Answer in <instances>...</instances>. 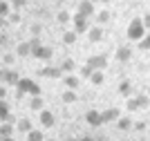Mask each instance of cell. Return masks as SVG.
<instances>
[{
	"label": "cell",
	"mask_w": 150,
	"mask_h": 141,
	"mask_svg": "<svg viewBox=\"0 0 150 141\" xmlns=\"http://www.w3.org/2000/svg\"><path fill=\"white\" fill-rule=\"evenodd\" d=\"M16 87H18L20 94L27 92V94H31V96H43V90H40V85H38L34 79H20Z\"/></svg>",
	"instance_id": "6da1fadb"
},
{
	"label": "cell",
	"mask_w": 150,
	"mask_h": 141,
	"mask_svg": "<svg viewBox=\"0 0 150 141\" xmlns=\"http://www.w3.org/2000/svg\"><path fill=\"white\" fill-rule=\"evenodd\" d=\"M144 36H146L144 20H141V18H134L130 25H128V38H130V40H134V43H139Z\"/></svg>",
	"instance_id": "7a4b0ae2"
},
{
	"label": "cell",
	"mask_w": 150,
	"mask_h": 141,
	"mask_svg": "<svg viewBox=\"0 0 150 141\" xmlns=\"http://www.w3.org/2000/svg\"><path fill=\"white\" fill-rule=\"evenodd\" d=\"M52 54H54V49H52L50 45H38V47H34V52H31V56L38 58V61H50Z\"/></svg>",
	"instance_id": "3957f363"
},
{
	"label": "cell",
	"mask_w": 150,
	"mask_h": 141,
	"mask_svg": "<svg viewBox=\"0 0 150 141\" xmlns=\"http://www.w3.org/2000/svg\"><path fill=\"white\" fill-rule=\"evenodd\" d=\"M88 65L103 72V69L108 67V56L105 54H94V56H90V58H88Z\"/></svg>",
	"instance_id": "277c9868"
},
{
	"label": "cell",
	"mask_w": 150,
	"mask_h": 141,
	"mask_svg": "<svg viewBox=\"0 0 150 141\" xmlns=\"http://www.w3.org/2000/svg\"><path fill=\"white\" fill-rule=\"evenodd\" d=\"M79 13L85 16V18L96 16V7H94V2H92V0H81V2H79Z\"/></svg>",
	"instance_id": "5b68a950"
},
{
	"label": "cell",
	"mask_w": 150,
	"mask_h": 141,
	"mask_svg": "<svg viewBox=\"0 0 150 141\" xmlns=\"http://www.w3.org/2000/svg\"><path fill=\"white\" fill-rule=\"evenodd\" d=\"M38 74L45 76V79H61V76H63V69L61 67H54V65H47V67L38 69Z\"/></svg>",
	"instance_id": "8992f818"
},
{
	"label": "cell",
	"mask_w": 150,
	"mask_h": 141,
	"mask_svg": "<svg viewBox=\"0 0 150 141\" xmlns=\"http://www.w3.org/2000/svg\"><path fill=\"white\" fill-rule=\"evenodd\" d=\"M85 121H88L92 128H99V125H103V114H101L99 110H90L88 114H85Z\"/></svg>",
	"instance_id": "52a82bcc"
},
{
	"label": "cell",
	"mask_w": 150,
	"mask_h": 141,
	"mask_svg": "<svg viewBox=\"0 0 150 141\" xmlns=\"http://www.w3.org/2000/svg\"><path fill=\"white\" fill-rule=\"evenodd\" d=\"M90 27H88V18L85 16H81V13H76L74 16V31L76 34H85Z\"/></svg>",
	"instance_id": "ba28073f"
},
{
	"label": "cell",
	"mask_w": 150,
	"mask_h": 141,
	"mask_svg": "<svg viewBox=\"0 0 150 141\" xmlns=\"http://www.w3.org/2000/svg\"><path fill=\"white\" fill-rule=\"evenodd\" d=\"M2 81H5L7 85H18L20 76H18L16 69H2Z\"/></svg>",
	"instance_id": "9c48e42d"
},
{
	"label": "cell",
	"mask_w": 150,
	"mask_h": 141,
	"mask_svg": "<svg viewBox=\"0 0 150 141\" xmlns=\"http://www.w3.org/2000/svg\"><path fill=\"white\" fill-rule=\"evenodd\" d=\"M63 85L67 87V90H79V87H81V79H79V76H72V74H67V76H63Z\"/></svg>",
	"instance_id": "30bf717a"
},
{
	"label": "cell",
	"mask_w": 150,
	"mask_h": 141,
	"mask_svg": "<svg viewBox=\"0 0 150 141\" xmlns=\"http://www.w3.org/2000/svg\"><path fill=\"white\" fill-rule=\"evenodd\" d=\"M101 114H103V123H114V121H117V119L121 117L117 108H108V110H103V112H101Z\"/></svg>",
	"instance_id": "8fae6325"
},
{
	"label": "cell",
	"mask_w": 150,
	"mask_h": 141,
	"mask_svg": "<svg viewBox=\"0 0 150 141\" xmlns=\"http://www.w3.org/2000/svg\"><path fill=\"white\" fill-rule=\"evenodd\" d=\"M114 56H117V61H119V63H125V61H130L132 49L128 47V45H123V47H119V49H117V54H114Z\"/></svg>",
	"instance_id": "7c38bea8"
},
{
	"label": "cell",
	"mask_w": 150,
	"mask_h": 141,
	"mask_svg": "<svg viewBox=\"0 0 150 141\" xmlns=\"http://www.w3.org/2000/svg\"><path fill=\"white\" fill-rule=\"evenodd\" d=\"M40 123H43L45 128H52L54 125V114L50 110H40Z\"/></svg>",
	"instance_id": "4fadbf2b"
},
{
	"label": "cell",
	"mask_w": 150,
	"mask_h": 141,
	"mask_svg": "<svg viewBox=\"0 0 150 141\" xmlns=\"http://www.w3.org/2000/svg\"><path fill=\"white\" fill-rule=\"evenodd\" d=\"M88 38L92 40V43H99L101 38H103V29H101L99 25H96V27H92V29H88Z\"/></svg>",
	"instance_id": "5bb4252c"
},
{
	"label": "cell",
	"mask_w": 150,
	"mask_h": 141,
	"mask_svg": "<svg viewBox=\"0 0 150 141\" xmlns=\"http://www.w3.org/2000/svg\"><path fill=\"white\" fill-rule=\"evenodd\" d=\"M31 45H29V40L27 43H18V47H16V56H31Z\"/></svg>",
	"instance_id": "9a60e30c"
},
{
	"label": "cell",
	"mask_w": 150,
	"mask_h": 141,
	"mask_svg": "<svg viewBox=\"0 0 150 141\" xmlns=\"http://www.w3.org/2000/svg\"><path fill=\"white\" fill-rule=\"evenodd\" d=\"M9 117H11V110H9V103H7L5 98H0V121H7Z\"/></svg>",
	"instance_id": "2e32d148"
},
{
	"label": "cell",
	"mask_w": 150,
	"mask_h": 141,
	"mask_svg": "<svg viewBox=\"0 0 150 141\" xmlns=\"http://www.w3.org/2000/svg\"><path fill=\"white\" fill-rule=\"evenodd\" d=\"M29 108L31 110H45V98L43 96H31V101H29Z\"/></svg>",
	"instance_id": "e0dca14e"
},
{
	"label": "cell",
	"mask_w": 150,
	"mask_h": 141,
	"mask_svg": "<svg viewBox=\"0 0 150 141\" xmlns=\"http://www.w3.org/2000/svg\"><path fill=\"white\" fill-rule=\"evenodd\" d=\"M119 94H123V96H128V98L132 96V85H130V81H121V83H119Z\"/></svg>",
	"instance_id": "ac0fdd59"
},
{
	"label": "cell",
	"mask_w": 150,
	"mask_h": 141,
	"mask_svg": "<svg viewBox=\"0 0 150 141\" xmlns=\"http://www.w3.org/2000/svg\"><path fill=\"white\" fill-rule=\"evenodd\" d=\"M61 98H63V103H74V101H76L79 96H76V92H74V90H63Z\"/></svg>",
	"instance_id": "d6986e66"
},
{
	"label": "cell",
	"mask_w": 150,
	"mask_h": 141,
	"mask_svg": "<svg viewBox=\"0 0 150 141\" xmlns=\"http://www.w3.org/2000/svg\"><path fill=\"white\" fill-rule=\"evenodd\" d=\"M16 128L27 135V132H31V121H29V119H20V121H16Z\"/></svg>",
	"instance_id": "ffe728a7"
},
{
	"label": "cell",
	"mask_w": 150,
	"mask_h": 141,
	"mask_svg": "<svg viewBox=\"0 0 150 141\" xmlns=\"http://www.w3.org/2000/svg\"><path fill=\"white\" fill-rule=\"evenodd\" d=\"M90 81H92L94 85L99 87V85H103V81H105V76H103V72H101V69H94V74L90 76Z\"/></svg>",
	"instance_id": "44dd1931"
},
{
	"label": "cell",
	"mask_w": 150,
	"mask_h": 141,
	"mask_svg": "<svg viewBox=\"0 0 150 141\" xmlns=\"http://www.w3.org/2000/svg\"><path fill=\"white\" fill-rule=\"evenodd\" d=\"M13 135V123H0V137H11Z\"/></svg>",
	"instance_id": "7402d4cb"
},
{
	"label": "cell",
	"mask_w": 150,
	"mask_h": 141,
	"mask_svg": "<svg viewBox=\"0 0 150 141\" xmlns=\"http://www.w3.org/2000/svg\"><path fill=\"white\" fill-rule=\"evenodd\" d=\"M92 74H94V67H90L88 63H85V65H83V67L79 69V79H81V81H83V79H90Z\"/></svg>",
	"instance_id": "603a6c76"
},
{
	"label": "cell",
	"mask_w": 150,
	"mask_h": 141,
	"mask_svg": "<svg viewBox=\"0 0 150 141\" xmlns=\"http://www.w3.org/2000/svg\"><path fill=\"white\" fill-rule=\"evenodd\" d=\"M27 141H45V132L31 130V132H27Z\"/></svg>",
	"instance_id": "cb8c5ba5"
},
{
	"label": "cell",
	"mask_w": 150,
	"mask_h": 141,
	"mask_svg": "<svg viewBox=\"0 0 150 141\" xmlns=\"http://www.w3.org/2000/svg\"><path fill=\"white\" fill-rule=\"evenodd\" d=\"M76 43V31H63V45H74Z\"/></svg>",
	"instance_id": "d4e9b609"
},
{
	"label": "cell",
	"mask_w": 150,
	"mask_h": 141,
	"mask_svg": "<svg viewBox=\"0 0 150 141\" xmlns=\"http://www.w3.org/2000/svg\"><path fill=\"white\" fill-rule=\"evenodd\" d=\"M117 128H119V130H130L132 128V121L128 117H119V119H117Z\"/></svg>",
	"instance_id": "484cf974"
},
{
	"label": "cell",
	"mask_w": 150,
	"mask_h": 141,
	"mask_svg": "<svg viewBox=\"0 0 150 141\" xmlns=\"http://www.w3.org/2000/svg\"><path fill=\"white\" fill-rule=\"evenodd\" d=\"M74 67H76V63L72 61V58H65V61H63V65H61V69L65 74H69V72H74Z\"/></svg>",
	"instance_id": "4316f807"
},
{
	"label": "cell",
	"mask_w": 150,
	"mask_h": 141,
	"mask_svg": "<svg viewBox=\"0 0 150 141\" xmlns=\"http://www.w3.org/2000/svg\"><path fill=\"white\" fill-rule=\"evenodd\" d=\"M128 110H130V112L141 110V103H139V98H137V96H130V98H128Z\"/></svg>",
	"instance_id": "83f0119b"
},
{
	"label": "cell",
	"mask_w": 150,
	"mask_h": 141,
	"mask_svg": "<svg viewBox=\"0 0 150 141\" xmlns=\"http://www.w3.org/2000/svg\"><path fill=\"white\" fill-rule=\"evenodd\" d=\"M108 20H110V11H105V9H103V11L96 13V23H99V27H101V25H105Z\"/></svg>",
	"instance_id": "f1b7e54d"
},
{
	"label": "cell",
	"mask_w": 150,
	"mask_h": 141,
	"mask_svg": "<svg viewBox=\"0 0 150 141\" xmlns=\"http://www.w3.org/2000/svg\"><path fill=\"white\" fill-rule=\"evenodd\" d=\"M137 47H139V49H146V52H150V34H146V36L139 40Z\"/></svg>",
	"instance_id": "f546056e"
},
{
	"label": "cell",
	"mask_w": 150,
	"mask_h": 141,
	"mask_svg": "<svg viewBox=\"0 0 150 141\" xmlns=\"http://www.w3.org/2000/svg\"><path fill=\"white\" fill-rule=\"evenodd\" d=\"M9 2H5V0H0V18H5V16H9Z\"/></svg>",
	"instance_id": "4dcf8cb0"
},
{
	"label": "cell",
	"mask_w": 150,
	"mask_h": 141,
	"mask_svg": "<svg viewBox=\"0 0 150 141\" xmlns=\"http://www.w3.org/2000/svg\"><path fill=\"white\" fill-rule=\"evenodd\" d=\"M69 18H72V16H69L67 11H58V13H56V20H58V23H67Z\"/></svg>",
	"instance_id": "1f68e13d"
},
{
	"label": "cell",
	"mask_w": 150,
	"mask_h": 141,
	"mask_svg": "<svg viewBox=\"0 0 150 141\" xmlns=\"http://www.w3.org/2000/svg\"><path fill=\"white\" fill-rule=\"evenodd\" d=\"M9 5H11L13 9H23V7L27 5V0H9Z\"/></svg>",
	"instance_id": "d6a6232c"
},
{
	"label": "cell",
	"mask_w": 150,
	"mask_h": 141,
	"mask_svg": "<svg viewBox=\"0 0 150 141\" xmlns=\"http://www.w3.org/2000/svg\"><path fill=\"white\" fill-rule=\"evenodd\" d=\"M2 61H5V65H13V63H16V56H13V54H5V56H2Z\"/></svg>",
	"instance_id": "836d02e7"
},
{
	"label": "cell",
	"mask_w": 150,
	"mask_h": 141,
	"mask_svg": "<svg viewBox=\"0 0 150 141\" xmlns=\"http://www.w3.org/2000/svg\"><path fill=\"white\" fill-rule=\"evenodd\" d=\"M132 128L137 130V132H144V130H146V121H137V123H132Z\"/></svg>",
	"instance_id": "e575fe53"
},
{
	"label": "cell",
	"mask_w": 150,
	"mask_h": 141,
	"mask_svg": "<svg viewBox=\"0 0 150 141\" xmlns=\"http://www.w3.org/2000/svg\"><path fill=\"white\" fill-rule=\"evenodd\" d=\"M9 23H20V16H18L16 11H13V13H9Z\"/></svg>",
	"instance_id": "d590c367"
},
{
	"label": "cell",
	"mask_w": 150,
	"mask_h": 141,
	"mask_svg": "<svg viewBox=\"0 0 150 141\" xmlns=\"http://www.w3.org/2000/svg\"><path fill=\"white\" fill-rule=\"evenodd\" d=\"M141 20H144V27H146V29H150V13H146Z\"/></svg>",
	"instance_id": "8d00e7d4"
},
{
	"label": "cell",
	"mask_w": 150,
	"mask_h": 141,
	"mask_svg": "<svg viewBox=\"0 0 150 141\" xmlns=\"http://www.w3.org/2000/svg\"><path fill=\"white\" fill-rule=\"evenodd\" d=\"M0 45H9V38H7L5 34H0Z\"/></svg>",
	"instance_id": "74e56055"
},
{
	"label": "cell",
	"mask_w": 150,
	"mask_h": 141,
	"mask_svg": "<svg viewBox=\"0 0 150 141\" xmlns=\"http://www.w3.org/2000/svg\"><path fill=\"white\" fill-rule=\"evenodd\" d=\"M0 98H7V87H0Z\"/></svg>",
	"instance_id": "f35d334b"
},
{
	"label": "cell",
	"mask_w": 150,
	"mask_h": 141,
	"mask_svg": "<svg viewBox=\"0 0 150 141\" xmlns=\"http://www.w3.org/2000/svg\"><path fill=\"white\" fill-rule=\"evenodd\" d=\"M0 141H13V137H0Z\"/></svg>",
	"instance_id": "ab89813d"
},
{
	"label": "cell",
	"mask_w": 150,
	"mask_h": 141,
	"mask_svg": "<svg viewBox=\"0 0 150 141\" xmlns=\"http://www.w3.org/2000/svg\"><path fill=\"white\" fill-rule=\"evenodd\" d=\"M76 141H92V137H81V139H76Z\"/></svg>",
	"instance_id": "60d3db41"
},
{
	"label": "cell",
	"mask_w": 150,
	"mask_h": 141,
	"mask_svg": "<svg viewBox=\"0 0 150 141\" xmlns=\"http://www.w3.org/2000/svg\"><path fill=\"white\" fill-rule=\"evenodd\" d=\"M2 27H5V18H0V29H2Z\"/></svg>",
	"instance_id": "b9f144b4"
},
{
	"label": "cell",
	"mask_w": 150,
	"mask_h": 141,
	"mask_svg": "<svg viewBox=\"0 0 150 141\" xmlns=\"http://www.w3.org/2000/svg\"><path fill=\"white\" fill-rule=\"evenodd\" d=\"M92 2H110V0H92Z\"/></svg>",
	"instance_id": "7bdbcfd3"
},
{
	"label": "cell",
	"mask_w": 150,
	"mask_h": 141,
	"mask_svg": "<svg viewBox=\"0 0 150 141\" xmlns=\"http://www.w3.org/2000/svg\"><path fill=\"white\" fill-rule=\"evenodd\" d=\"M0 81H2V69H0Z\"/></svg>",
	"instance_id": "ee69618b"
},
{
	"label": "cell",
	"mask_w": 150,
	"mask_h": 141,
	"mask_svg": "<svg viewBox=\"0 0 150 141\" xmlns=\"http://www.w3.org/2000/svg\"><path fill=\"white\" fill-rule=\"evenodd\" d=\"M45 141H56V139H45Z\"/></svg>",
	"instance_id": "f6af8a7d"
},
{
	"label": "cell",
	"mask_w": 150,
	"mask_h": 141,
	"mask_svg": "<svg viewBox=\"0 0 150 141\" xmlns=\"http://www.w3.org/2000/svg\"><path fill=\"white\" fill-rule=\"evenodd\" d=\"M148 96H150V87H148Z\"/></svg>",
	"instance_id": "bcb514c9"
},
{
	"label": "cell",
	"mask_w": 150,
	"mask_h": 141,
	"mask_svg": "<svg viewBox=\"0 0 150 141\" xmlns=\"http://www.w3.org/2000/svg\"><path fill=\"white\" fill-rule=\"evenodd\" d=\"M58 2H65V0H58Z\"/></svg>",
	"instance_id": "7dc6e473"
}]
</instances>
